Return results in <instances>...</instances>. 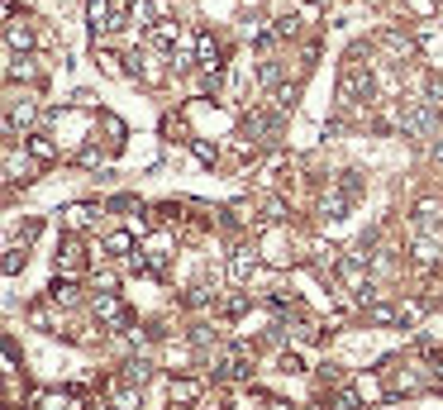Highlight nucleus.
<instances>
[{"mask_svg":"<svg viewBox=\"0 0 443 410\" xmlns=\"http://www.w3.org/2000/svg\"><path fill=\"white\" fill-rule=\"evenodd\" d=\"M191 148H196V158H201V162H210V167L220 162V148H215V143H205V138H196Z\"/></svg>","mask_w":443,"mask_h":410,"instance_id":"obj_26","label":"nucleus"},{"mask_svg":"<svg viewBox=\"0 0 443 410\" xmlns=\"http://www.w3.org/2000/svg\"><path fill=\"white\" fill-rule=\"evenodd\" d=\"M96 129H105V134H110V143H124V119H119V114H101V119H96Z\"/></svg>","mask_w":443,"mask_h":410,"instance_id":"obj_20","label":"nucleus"},{"mask_svg":"<svg viewBox=\"0 0 443 410\" xmlns=\"http://www.w3.org/2000/svg\"><path fill=\"white\" fill-rule=\"evenodd\" d=\"M439 258H443V253H439V243H434V239H415V263H420V267H434Z\"/></svg>","mask_w":443,"mask_h":410,"instance_id":"obj_16","label":"nucleus"},{"mask_svg":"<svg viewBox=\"0 0 443 410\" xmlns=\"http://www.w3.org/2000/svg\"><path fill=\"white\" fill-rule=\"evenodd\" d=\"M148 43H153V48H172V43H181V29H177L172 19H162V24L148 29Z\"/></svg>","mask_w":443,"mask_h":410,"instance_id":"obj_12","label":"nucleus"},{"mask_svg":"<svg viewBox=\"0 0 443 410\" xmlns=\"http://www.w3.org/2000/svg\"><path fill=\"white\" fill-rule=\"evenodd\" d=\"M196 62H201L205 72H220L224 67V48L215 43V34H201V38H196Z\"/></svg>","mask_w":443,"mask_h":410,"instance_id":"obj_5","label":"nucleus"},{"mask_svg":"<svg viewBox=\"0 0 443 410\" xmlns=\"http://www.w3.org/2000/svg\"><path fill=\"white\" fill-rule=\"evenodd\" d=\"M296 96H301L296 86H277V91H272V110H277V114H286V110L296 105Z\"/></svg>","mask_w":443,"mask_h":410,"instance_id":"obj_19","label":"nucleus"},{"mask_svg":"<svg viewBox=\"0 0 443 410\" xmlns=\"http://www.w3.org/2000/svg\"><path fill=\"white\" fill-rule=\"evenodd\" d=\"M281 372H301V358L296 353H281Z\"/></svg>","mask_w":443,"mask_h":410,"instance_id":"obj_30","label":"nucleus"},{"mask_svg":"<svg viewBox=\"0 0 443 410\" xmlns=\"http://www.w3.org/2000/svg\"><path fill=\"white\" fill-rule=\"evenodd\" d=\"M96 315H101L105 324H124V306L114 301L110 291H101V296H96Z\"/></svg>","mask_w":443,"mask_h":410,"instance_id":"obj_14","label":"nucleus"},{"mask_svg":"<svg viewBox=\"0 0 443 410\" xmlns=\"http://www.w3.org/2000/svg\"><path fill=\"white\" fill-rule=\"evenodd\" d=\"M362 96L372 101V77H367V72L353 62V67H343V77H338V101L353 105V101H362Z\"/></svg>","mask_w":443,"mask_h":410,"instance_id":"obj_1","label":"nucleus"},{"mask_svg":"<svg viewBox=\"0 0 443 410\" xmlns=\"http://www.w3.org/2000/svg\"><path fill=\"white\" fill-rule=\"evenodd\" d=\"M229 277H233V282H253V277H257V253H253V248H233Z\"/></svg>","mask_w":443,"mask_h":410,"instance_id":"obj_6","label":"nucleus"},{"mask_svg":"<svg viewBox=\"0 0 443 410\" xmlns=\"http://www.w3.org/2000/svg\"><path fill=\"white\" fill-rule=\"evenodd\" d=\"M353 387H357V396H362V401H377V396H381V382H377V377H357Z\"/></svg>","mask_w":443,"mask_h":410,"instance_id":"obj_24","label":"nucleus"},{"mask_svg":"<svg viewBox=\"0 0 443 410\" xmlns=\"http://www.w3.org/2000/svg\"><path fill=\"white\" fill-rule=\"evenodd\" d=\"M243 306H248V296H229V301H224V315H238Z\"/></svg>","mask_w":443,"mask_h":410,"instance_id":"obj_29","label":"nucleus"},{"mask_svg":"<svg viewBox=\"0 0 443 410\" xmlns=\"http://www.w3.org/2000/svg\"><path fill=\"white\" fill-rule=\"evenodd\" d=\"M172 401H177V406H196V401H201V382H196V377H177V382H172Z\"/></svg>","mask_w":443,"mask_h":410,"instance_id":"obj_13","label":"nucleus"},{"mask_svg":"<svg viewBox=\"0 0 443 410\" xmlns=\"http://www.w3.org/2000/svg\"><path fill=\"white\" fill-rule=\"evenodd\" d=\"M81 167H105V153H101V148H86V153H81Z\"/></svg>","mask_w":443,"mask_h":410,"instance_id":"obj_27","label":"nucleus"},{"mask_svg":"<svg viewBox=\"0 0 443 410\" xmlns=\"http://www.w3.org/2000/svg\"><path fill=\"white\" fill-rule=\"evenodd\" d=\"M101 72H105V77H119V58H110V53H101Z\"/></svg>","mask_w":443,"mask_h":410,"instance_id":"obj_28","label":"nucleus"},{"mask_svg":"<svg viewBox=\"0 0 443 410\" xmlns=\"http://www.w3.org/2000/svg\"><path fill=\"white\" fill-rule=\"evenodd\" d=\"M34 110H38V105L29 101V96H24V101H10V114H5V138H19V124H29V119H34Z\"/></svg>","mask_w":443,"mask_h":410,"instance_id":"obj_7","label":"nucleus"},{"mask_svg":"<svg viewBox=\"0 0 443 410\" xmlns=\"http://www.w3.org/2000/svg\"><path fill=\"white\" fill-rule=\"evenodd\" d=\"M153 14H157V5H148V0H134V5H129V24L143 29V34L153 29Z\"/></svg>","mask_w":443,"mask_h":410,"instance_id":"obj_15","label":"nucleus"},{"mask_svg":"<svg viewBox=\"0 0 443 410\" xmlns=\"http://www.w3.org/2000/svg\"><path fill=\"white\" fill-rule=\"evenodd\" d=\"M34 406H38V410H67L72 401H67L62 391H38V396H34Z\"/></svg>","mask_w":443,"mask_h":410,"instance_id":"obj_22","label":"nucleus"},{"mask_svg":"<svg viewBox=\"0 0 443 410\" xmlns=\"http://www.w3.org/2000/svg\"><path fill=\"white\" fill-rule=\"evenodd\" d=\"M129 248H134V229H114L101 239V258H124Z\"/></svg>","mask_w":443,"mask_h":410,"instance_id":"obj_10","label":"nucleus"},{"mask_svg":"<svg viewBox=\"0 0 443 410\" xmlns=\"http://www.w3.org/2000/svg\"><path fill=\"white\" fill-rule=\"evenodd\" d=\"M29 172H34V153H29V148L19 153V143L10 138V143H5V177H10V182H29Z\"/></svg>","mask_w":443,"mask_h":410,"instance_id":"obj_3","label":"nucleus"},{"mask_svg":"<svg viewBox=\"0 0 443 410\" xmlns=\"http://www.w3.org/2000/svg\"><path fill=\"white\" fill-rule=\"evenodd\" d=\"M315 263L320 267H338V248L333 243H315Z\"/></svg>","mask_w":443,"mask_h":410,"instance_id":"obj_25","label":"nucleus"},{"mask_svg":"<svg viewBox=\"0 0 443 410\" xmlns=\"http://www.w3.org/2000/svg\"><path fill=\"white\" fill-rule=\"evenodd\" d=\"M86 19H91V29H96V34L119 29V19L110 14V0H86Z\"/></svg>","mask_w":443,"mask_h":410,"instance_id":"obj_9","label":"nucleus"},{"mask_svg":"<svg viewBox=\"0 0 443 410\" xmlns=\"http://www.w3.org/2000/svg\"><path fill=\"white\" fill-rule=\"evenodd\" d=\"M5 48H10V53H29V48H34V29H29V19H10V29H5Z\"/></svg>","mask_w":443,"mask_h":410,"instance_id":"obj_8","label":"nucleus"},{"mask_svg":"<svg viewBox=\"0 0 443 410\" xmlns=\"http://www.w3.org/2000/svg\"><path fill=\"white\" fill-rule=\"evenodd\" d=\"M24 148L34 153V162H58V143H53V134H29Z\"/></svg>","mask_w":443,"mask_h":410,"instance_id":"obj_11","label":"nucleus"},{"mask_svg":"<svg viewBox=\"0 0 443 410\" xmlns=\"http://www.w3.org/2000/svg\"><path fill=\"white\" fill-rule=\"evenodd\" d=\"M53 267H58L62 277H77V272H81V243H77V239H62V243H58Z\"/></svg>","mask_w":443,"mask_h":410,"instance_id":"obj_4","label":"nucleus"},{"mask_svg":"<svg viewBox=\"0 0 443 410\" xmlns=\"http://www.w3.org/2000/svg\"><path fill=\"white\" fill-rule=\"evenodd\" d=\"M333 410H362V396H357V387H338V396H333Z\"/></svg>","mask_w":443,"mask_h":410,"instance_id":"obj_21","label":"nucleus"},{"mask_svg":"<svg viewBox=\"0 0 443 410\" xmlns=\"http://www.w3.org/2000/svg\"><path fill=\"white\" fill-rule=\"evenodd\" d=\"M148 377H153V367H148L143 358H134V363H124V382H129V387H143Z\"/></svg>","mask_w":443,"mask_h":410,"instance_id":"obj_18","label":"nucleus"},{"mask_svg":"<svg viewBox=\"0 0 443 410\" xmlns=\"http://www.w3.org/2000/svg\"><path fill=\"white\" fill-rule=\"evenodd\" d=\"M62 224H67L72 234H86V229H96V224H101V205H86V201L67 205V210H62Z\"/></svg>","mask_w":443,"mask_h":410,"instance_id":"obj_2","label":"nucleus"},{"mask_svg":"<svg viewBox=\"0 0 443 410\" xmlns=\"http://www.w3.org/2000/svg\"><path fill=\"white\" fill-rule=\"evenodd\" d=\"M415 215H420V224H439L443 219V201H420L415 205Z\"/></svg>","mask_w":443,"mask_h":410,"instance_id":"obj_23","label":"nucleus"},{"mask_svg":"<svg viewBox=\"0 0 443 410\" xmlns=\"http://www.w3.org/2000/svg\"><path fill=\"white\" fill-rule=\"evenodd\" d=\"M114 410H119V406H114Z\"/></svg>","mask_w":443,"mask_h":410,"instance_id":"obj_31","label":"nucleus"},{"mask_svg":"<svg viewBox=\"0 0 443 410\" xmlns=\"http://www.w3.org/2000/svg\"><path fill=\"white\" fill-rule=\"evenodd\" d=\"M48 296H53V306H77V301H81L72 282H53V287H48Z\"/></svg>","mask_w":443,"mask_h":410,"instance_id":"obj_17","label":"nucleus"}]
</instances>
